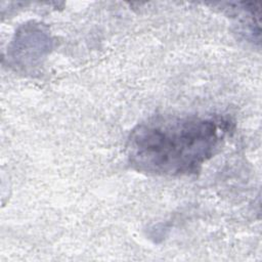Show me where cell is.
<instances>
[{
    "mask_svg": "<svg viewBox=\"0 0 262 262\" xmlns=\"http://www.w3.org/2000/svg\"><path fill=\"white\" fill-rule=\"evenodd\" d=\"M230 123L217 116H154L129 134L126 154L138 172L186 176L199 172L220 148Z\"/></svg>",
    "mask_w": 262,
    "mask_h": 262,
    "instance_id": "6da1fadb",
    "label": "cell"
}]
</instances>
